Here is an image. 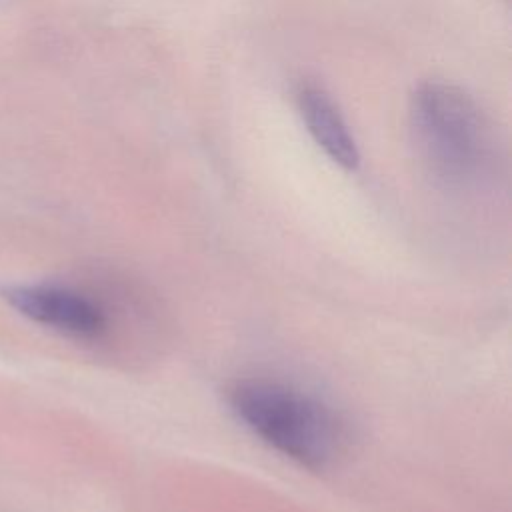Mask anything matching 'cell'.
Here are the masks:
<instances>
[{
  "label": "cell",
  "mask_w": 512,
  "mask_h": 512,
  "mask_svg": "<svg viewBox=\"0 0 512 512\" xmlns=\"http://www.w3.org/2000/svg\"><path fill=\"white\" fill-rule=\"evenodd\" d=\"M410 128L422 158L450 180L474 176L488 152V126L460 88L426 82L410 102Z\"/></svg>",
  "instance_id": "2"
},
{
  "label": "cell",
  "mask_w": 512,
  "mask_h": 512,
  "mask_svg": "<svg viewBox=\"0 0 512 512\" xmlns=\"http://www.w3.org/2000/svg\"><path fill=\"white\" fill-rule=\"evenodd\" d=\"M2 298L22 316L76 338H96L106 328L104 312L84 294L54 284H12Z\"/></svg>",
  "instance_id": "3"
},
{
  "label": "cell",
  "mask_w": 512,
  "mask_h": 512,
  "mask_svg": "<svg viewBox=\"0 0 512 512\" xmlns=\"http://www.w3.org/2000/svg\"><path fill=\"white\" fill-rule=\"evenodd\" d=\"M228 398L254 434L298 464L322 470L336 458L340 426L316 400L270 380L236 382Z\"/></svg>",
  "instance_id": "1"
},
{
  "label": "cell",
  "mask_w": 512,
  "mask_h": 512,
  "mask_svg": "<svg viewBox=\"0 0 512 512\" xmlns=\"http://www.w3.org/2000/svg\"><path fill=\"white\" fill-rule=\"evenodd\" d=\"M296 102L306 130L330 160L346 170H354L360 162L356 142L348 130L332 96L318 84L304 82L296 92Z\"/></svg>",
  "instance_id": "4"
}]
</instances>
